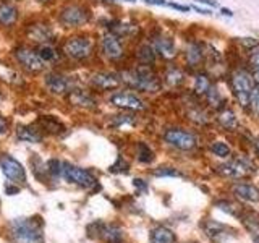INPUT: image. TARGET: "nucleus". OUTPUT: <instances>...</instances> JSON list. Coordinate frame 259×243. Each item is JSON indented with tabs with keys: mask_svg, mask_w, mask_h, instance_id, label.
I'll return each mask as SVG.
<instances>
[{
	"mask_svg": "<svg viewBox=\"0 0 259 243\" xmlns=\"http://www.w3.org/2000/svg\"><path fill=\"white\" fill-rule=\"evenodd\" d=\"M44 222L39 216L13 219L10 222V237L13 243H44Z\"/></svg>",
	"mask_w": 259,
	"mask_h": 243,
	"instance_id": "nucleus-1",
	"label": "nucleus"
},
{
	"mask_svg": "<svg viewBox=\"0 0 259 243\" xmlns=\"http://www.w3.org/2000/svg\"><path fill=\"white\" fill-rule=\"evenodd\" d=\"M120 79L123 81V83H126L128 86L140 89V91H146V93H156L160 88L157 76L154 75L151 68H148L146 65L140 68L130 70V71H123Z\"/></svg>",
	"mask_w": 259,
	"mask_h": 243,
	"instance_id": "nucleus-2",
	"label": "nucleus"
},
{
	"mask_svg": "<svg viewBox=\"0 0 259 243\" xmlns=\"http://www.w3.org/2000/svg\"><path fill=\"white\" fill-rule=\"evenodd\" d=\"M62 177L70 183H75L81 188L93 190L97 188V178L86 169L73 166L70 162H62Z\"/></svg>",
	"mask_w": 259,
	"mask_h": 243,
	"instance_id": "nucleus-3",
	"label": "nucleus"
},
{
	"mask_svg": "<svg viewBox=\"0 0 259 243\" xmlns=\"http://www.w3.org/2000/svg\"><path fill=\"white\" fill-rule=\"evenodd\" d=\"M232 86H233V93L237 96L241 107H248L251 91H253V88H254L253 78H251L249 73L245 70H237L232 76Z\"/></svg>",
	"mask_w": 259,
	"mask_h": 243,
	"instance_id": "nucleus-4",
	"label": "nucleus"
},
{
	"mask_svg": "<svg viewBox=\"0 0 259 243\" xmlns=\"http://www.w3.org/2000/svg\"><path fill=\"white\" fill-rule=\"evenodd\" d=\"M63 52L75 60H84L93 52V43L91 39L84 36L70 37L63 46Z\"/></svg>",
	"mask_w": 259,
	"mask_h": 243,
	"instance_id": "nucleus-5",
	"label": "nucleus"
},
{
	"mask_svg": "<svg viewBox=\"0 0 259 243\" xmlns=\"http://www.w3.org/2000/svg\"><path fill=\"white\" fill-rule=\"evenodd\" d=\"M59 20L68 28H75V26H81L89 21V10L83 5L73 4V5H67L65 8H62V12L59 15Z\"/></svg>",
	"mask_w": 259,
	"mask_h": 243,
	"instance_id": "nucleus-6",
	"label": "nucleus"
},
{
	"mask_svg": "<svg viewBox=\"0 0 259 243\" xmlns=\"http://www.w3.org/2000/svg\"><path fill=\"white\" fill-rule=\"evenodd\" d=\"M164 140L174 146L177 149H182V151H190L196 146L198 140L196 136L190 132H185V130L180 128H172V130H167L165 135H164Z\"/></svg>",
	"mask_w": 259,
	"mask_h": 243,
	"instance_id": "nucleus-7",
	"label": "nucleus"
},
{
	"mask_svg": "<svg viewBox=\"0 0 259 243\" xmlns=\"http://www.w3.org/2000/svg\"><path fill=\"white\" fill-rule=\"evenodd\" d=\"M0 169H2L4 175L12 180L13 183H26V172H24V167L21 166V162H18L15 157L4 154L0 157Z\"/></svg>",
	"mask_w": 259,
	"mask_h": 243,
	"instance_id": "nucleus-8",
	"label": "nucleus"
},
{
	"mask_svg": "<svg viewBox=\"0 0 259 243\" xmlns=\"http://www.w3.org/2000/svg\"><path fill=\"white\" fill-rule=\"evenodd\" d=\"M253 164L248 160V159H243L238 157L235 160L227 162V164L219 167V172L225 177H230V178H243V177H248L249 174H253Z\"/></svg>",
	"mask_w": 259,
	"mask_h": 243,
	"instance_id": "nucleus-9",
	"label": "nucleus"
},
{
	"mask_svg": "<svg viewBox=\"0 0 259 243\" xmlns=\"http://www.w3.org/2000/svg\"><path fill=\"white\" fill-rule=\"evenodd\" d=\"M46 86L51 89L54 94H65L73 91L75 81L70 76L60 75V73H49L46 76Z\"/></svg>",
	"mask_w": 259,
	"mask_h": 243,
	"instance_id": "nucleus-10",
	"label": "nucleus"
},
{
	"mask_svg": "<svg viewBox=\"0 0 259 243\" xmlns=\"http://www.w3.org/2000/svg\"><path fill=\"white\" fill-rule=\"evenodd\" d=\"M16 59L18 62L23 65L24 68L29 70V71H40L44 68V62L40 60V57L37 55V52L31 51V49H26V47H21L18 51L15 52Z\"/></svg>",
	"mask_w": 259,
	"mask_h": 243,
	"instance_id": "nucleus-11",
	"label": "nucleus"
},
{
	"mask_svg": "<svg viewBox=\"0 0 259 243\" xmlns=\"http://www.w3.org/2000/svg\"><path fill=\"white\" fill-rule=\"evenodd\" d=\"M110 104L117 105V107H121V109H130V110H143L146 107L140 97H136L135 94H130V93L112 94Z\"/></svg>",
	"mask_w": 259,
	"mask_h": 243,
	"instance_id": "nucleus-12",
	"label": "nucleus"
},
{
	"mask_svg": "<svg viewBox=\"0 0 259 243\" xmlns=\"http://www.w3.org/2000/svg\"><path fill=\"white\" fill-rule=\"evenodd\" d=\"M97 227V237L105 240L107 243H121L123 240V232L117 225H105V224H94Z\"/></svg>",
	"mask_w": 259,
	"mask_h": 243,
	"instance_id": "nucleus-13",
	"label": "nucleus"
},
{
	"mask_svg": "<svg viewBox=\"0 0 259 243\" xmlns=\"http://www.w3.org/2000/svg\"><path fill=\"white\" fill-rule=\"evenodd\" d=\"M102 51L112 60H117L123 55V49L115 34H105L102 37Z\"/></svg>",
	"mask_w": 259,
	"mask_h": 243,
	"instance_id": "nucleus-14",
	"label": "nucleus"
},
{
	"mask_svg": "<svg viewBox=\"0 0 259 243\" xmlns=\"http://www.w3.org/2000/svg\"><path fill=\"white\" fill-rule=\"evenodd\" d=\"M121 83V79L118 78V75L115 73H107V71H101V73H96L93 76V85L99 89H115L118 88V85Z\"/></svg>",
	"mask_w": 259,
	"mask_h": 243,
	"instance_id": "nucleus-15",
	"label": "nucleus"
},
{
	"mask_svg": "<svg viewBox=\"0 0 259 243\" xmlns=\"http://www.w3.org/2000/svg\"><path fill=\"white\" fill-rule=\"evenodd\" d=\"M206 235L207 237L215 241V243H222L225 241L227 238H230L232 237V230L230 229H227L225 225L222 224H219V222H214V221H210L207 222L206 225Z\"/></svg>",
	"mask_w": 259,
	"mask_h": 243,
	"instance_id": "nucleus-16",
	"label": "nucleus"
},
{
	"mask_svg": "<svg viewBox=\"0 0 259 243\" xmlns=\"http://www.w3.org/2000/svg\"><path fill=\"white\" fill-rule=\"evenodd\" d=\"M233 191L238 198L245 201H251V202L259 201V190L249 183H237L233 186Z\"/></svg>",
	"mask_w": 259,
	"mask_h": 243,
	"instance_id": "nucleus-17",
	"label": "nucleus"
},
{
	"mask_svg": "<svg viewBox=\"0 0 259 243\" xmlns=\"http://www.w3.org/2000/svg\"><path fill=\"white\" fill-rule=\"evenodd\" d=\"M154 51L159 52L164 59H172L177 54L175 44L170 37H157L154 40Z\"/></svg>",
	"mask_w": 259,
	"mask_h": 243,
	"instance_id": "nucleus-18",
	"label": "nucleus"
},
{
	"mask_svg": "<svg viewBox=\"0 0 259 243\" xmlns=\"http://www.w3.org/2000/svg\"><path fill=\"white\" fill-rule=\"evenodd\" d=\"M16 136L18 140L24 143H40L42 141V135L39 133V130L34 127H26V125H20L16 128Z\"/></svg>",
	"mask_w": 259,
	"mask_h": 243,
	"instance_id": "nucleus-19",
	"label": "nucleus"
},
{
	"mask_svg": "<svg viewBox=\"0 0 259 243\" xmlns=\"http://www.w3.org/2000/svg\"><path fill=\"white\" fill-rule=\"evenodd\" d=\"M16 18H18V10L12 4H0V24L2 26H12V24H15Z\"/></svg>",
	"mask_w": 259,
	"mask_h": 243,
	"instance_id": "nucleus-20",
	"label": "nucleus"
},
{
	"mask_svg": "<svg viewBox=\"0 0 259 243\" xmlns=\"http://www.w3.org/2000/svg\"><path fill=\"white\" fill-rule=\"evenodd\" d=\"M175 233L167 227H156L151 230V243H175Z\"/></svg>",
	"mask_w": 259,
	"mask_h": 243,
	"instance_id": "nucleus-21",
	"label": "nucleus"
},
{
	"mask_svg": "<svg viewBox=\"0 0 259 243\" xmlns=\"http://www.w3.org/2000/svg\"><path fill=\"white\" fill-rule=\"evenodd\" d=\"M29 37L32 40H37V43H46V40L52 39V31L49 26H44V24H36V26H31Z\"/></svg>",
	"mask_w": 259,
	"mask_h": 243,
	"instance_id": "nucleus-22",
	"label": "nucleus"
},
{
	"mask_svg": "<svg viewBox=\"0 0 259 243\" xmlns=\"http://www.w3.org/2000/svg\"><path fill=\"white\" fill-rule=\"evenodd\" d=\"M202 55H204L202 54V49L196 43H191L188 46V49H186V60H188V63L191 65V67H196V65L201 63Z\"/></svg>",
	"mask_w": 259,
	"mask_h": 243,
	"instance_id": "nucleus-23",
	"label": "nucleus"
},
{
	"mask_svg": "<svg viewBox=\"0 0 259 243\" xmlns=\"http://www.w3.org/2000/svg\"><path fill=\"white\" fill-rule=\"evenodd\" d=\"M70 93H71V102L73 104L81 105V107H94L96 105V101L93 99V97L88 96L83 91H79V89H76V91H70Z\"/></svg>",
	"mask_w": 259,
	"mask_h": 243,
	"instance_id": "nucleus-24",
	"label": "nucleus"
},
{
	"mask_svg": "<svg viewBox=\"0 0 259 243\" xmlns=\"http://www.w3.org/2000/svg\"><path fill=\"white\" fill-rule=\"evenodd\" d=\"M219 122H221V125L227 130H233L237 128L238 125V120H237V115H235L233 110H224L221 112V115H219Z\"/></svg>",
	"mask_w": 259,
	"mask_h": 243,
	"instance_id": "nucleus-25",
	"label": "nucleus"
},
{
	"mask_svg": "<svg viewBox=\"0 0 259 243\" xmlns=\"http://www.w3.org/2000/svg\"><path fill=\"white\" fill-rule=\"evenodd\" d=\"M138 59H140V62L143 65H146V67L154 63V60H156V51H154V47L143 46L140 51H138Z\"/></svg>",
	"mask_w": 259,
	"mask_h": 243,
	"instance_id": "nucleus-26",
	"label": "nucleus"
},
{
	"mask_svg": "<svg viewBox=\"0 0 259 243\" xmlns=\"http://www.w3.org/2000/svg\"><path fill=\"white\" fill-rule=\"evenodd\" d=\"M37 55L40 57V60H42L44 63H46V62H55L57 59H59V52H57L54 47L47 46V44H44V46H40V47H39Z\"/></svg>",
	"mask_w": 259,
	"mask_h": 243,
	"instance_id": "nucleus-27",
	"label": "nucleus"
},
{
	"mask_svg": "<svg viewBox=\"0 0 259 243\" xmlns=\"http://www.w3.org/2000/svg\"><path fill=\"white\" fill-rule=\"evenodd\" d=\"M138 160L143 162V164H149L154 160V152L146 143L138 144Z\"/></svg>",
	"mask_w": 259,
	"mask_h": 243,
	"instance_id": "nucleus-28",
	"label": "nucleus"
},
{
	"mask_svg": "<svg viewBox=\"0 0 259 243\" xmlns=\"http://www.w3.org/2000/svg\"><path fill=\"white\" fill-rule=\"evenodd\" d=\"M210 88V81H209V76L204 75V73H199L194 79V91L198 94H206Z\"/></svg>",
	"mask_w": 259,
	"mask_h": 243,
	"instance_id": "nucleus-29",
	"label": "nucleus"
},
{
	"mask_svg": "<svg viewBox=\"0 0 259 243\" xmlns=\"http://www.w3.org/2000/svg\"><path fill=\"white\" fill-rule=\"evenodd\" d=\"M40 125H42L46 130H49V132H54V133L63 132V125L55 117H42L40 118Z\"/></svg>",
	"mask_w": 259,
	"mask_h": 243,
	"instance_id": "nucleus-30",
	"label": "nucleus"
},
{
	"mask_svg": "<svg viewBox=\"0 0 259 243\" xmlns=\"http://www.w3.org/2000/svg\"><path fill=\"white\" fill-rule=\"evenodd\" d=\"M113 32L118 36H132L133 32H136V26L128 23H113Z\"/></svg>",
	"mask_w": 259,
	"mask_h": 243,
	"instance_id": "nucleus-31",
	"label": "nucleus"
},
{
	"mask_svg": "<svg viewBox=\"0 0 259 243\" xmlns=\"http://www.w3.org/2000/svg\"><path fill=\"white\" fill-rule=\"evenodd\" d=\"M165 81L170 86H178L183 83V73L178 68H170L165 75Z\"/></svg>",
	"mask_w": 259,
	"mask_h": 243,
	"instance_id": "nucleus-32",
	"label": "nucleus"
},
{
	"mask_svg": "<svg viewBox=\"0 0 259 243\" xmlns=\"http://www.w3.org/2000/svg\"><path fill=\"white\" fill-rule=\"evenodd\" d=\"M210 151H212V154L217 157H229L230 156V148L224 141H215L212 146H210Z\"/></svg>",
	"mask_w": 259,
	"mask_h": 243,
	"instance_id": "nucleus-33",
	"label": "nucleus"
},
{
	"mask_svg": "<svg viewBox=\"0 0 259 243\" xmlns=\"http://www.w3.org/2000/svg\"><path fill=\"white\" fill-rule=\"evenodd\" d=\"M46 169H47V174L52 175L54 178L62 177V162L60 160H57V159L49 160V164L46 166Z\"/></svg>",
	"mask_w": 259,
	"mask_h": 243,
	"instance_id": "nucleus-34",
	"label": "nucleus"
},
{
	"mask_svg": "<svg viewBox=\"0 0 259 243\" xmlns=\"http://www.w3.org/2000/svg\"><path fill=\"white\" fill-rule=\"evenodd\" d=\"M206 94H207V101H209L210 105H212V107H221V105H222L221 104L222 102V96H221V93H219L214 86H210L209 91Z\"/></svg>",
	"mask_w": 259,
	"mask_h": 243,
	"instance_id": "nucleus-35",
	"label": "nucleus"
},
{
	"mask_svg": "<svg viewBox=\"0 0 259 243\" xmlns=\"http://www.w3.org/2000/svg\"><path fill=\"white\" fill-rule=\"evenodd\" d=\"M249 105H251V107H253L254 113L259 117V88H253V91H251Z\"/></svg>",
	"mask_w": 259,
	"mask_h": 243,
	"instance_id": "nucleus-36",
	"label": "nucleus"
},
{
	"mask_svg": "<svg viewBox=\"0 0 259 243\" xmlns=\"http://www.w3.org/2000/svg\"><path fill=\"white\" fill-rule=\"evenodd\" d=\"M156 177H180V172H177L172 167H160L154 172Z\"/></svg>",
	"mask_w": 259,
	"mask_h": 243,
	"instance_id": "nucleus-37",
	"label": "nucleus"
},
{
	"mask_svg": "<svg viewBox=\"0 0 259 243\" xmlns=\"http://www.w3.org/2000/svg\"><path fill=\"white\" fill-rule=\"evenodd\" d=\"M126 170H128V164L123 160V157H118L115 164L110 167V172H113V174H123Z\"/></svg>",
	"mask_w": 259,
	"mask_h": 243,
	"instance_id": "nucleus-38",
	"label": "nucleus"
},
{
	"mask_svg": "<svg viewBox=\"0 0 259 243\" xmlns=\"http://www.w3.org/2000/svg\"><path fill=\"white\" fill-rule=\"evenodd\" d=\"M190 118L194 120V122H198V124H206V122H207V117L204 115V112H201V110H191L190 112Z\"/></svg>",
	"mask_w": 259,
	"mask_h": 243,
	"instance_id": "nucleus-39",
	"label": "nucleus"
},
{
	"mask_svg": "<svg viewBox=\"0 0 259 243\" xmlns=\"http://www.w3.org/2000/svg\"><path fill=\"white\" fill-rule=\"evenodd\" d=\"M249 60H251V65H253L254 70L259 68V47H254V51L249 55Z\"/></svg>",
	"mask_w": 259,
	"mask_h": 243,
	"instance_id": "nucleus-40",
	"label": "nucleus"
},
{
	"mask_svg": "<svg viewBox=\"0 0 259 243\" xmlns=\"http://www.w3.org/2000/svg\"><path fill=\"white\" fill-rule=\"evenodd\" d=\"M241 44L245 46V47H251V49H254V47L259 46V43H257L256 39H253V37H243L241 39Z\"/></svg>",
	"mask_w": 259,
	"mask_h": 243,
	"instance_id": "nucleus-41",
	"label": "nucleus"
},
{
	"mask_svg": "<svg viewBox=\"0 0 259 243\" xmlns=\"http://www.w3.org/2000/svg\"><path fill=\"white\" fill-rule=\"evenodd\" d=\"M7 130H8V122H7V118L5 117H0V136L5 135Z\"/></svg>",
	"mask_w": 259,
	"mask_h": 243,
	"instance_id": "nucleus-42",
	"label": "nucleus"
},
{
	"mask_svg": "<svg viewBox=\"0 0 259 243\" xmlns=\"http://www.w3.org/2000/svg\"><path fill=\"white\" fill-rule=\"evenodd\" d=\"M133 183H135V186L138 190H141V191H146L148 190V185H146L143 180H140V178H136V180H133Z\"/></svg>",
	"mask_w": 259,
	"mask_h": 243,
	"instance_id": "nucleus-43",
	"label": "nucleus"
},
{
	"mask_svg": "<svg viewBox=\"0 0 259 243\" xmlns=\"http://www.w3.org/2000/svg\"><path fill=\"white\" fill-rule=\"evenodd\" d=\"M172 8H175V10H180V12H188L190 7H185V5H178V4H168Z\"/></svg>",
	"mask_w": 259,
	"mask_h": 243,
	"instance_id": "nucleus-44",
	"label": "nucleus"
},
{
	"mask_svg": "<svg viewBox=\"0 0 259 243\" xmlns=\"http://www.w3.org/2000/svg\"><path fill=\"white\" fill-rule=\"evenodd\" d=\"M5 191L8 193V194H16V193H18L20 191V188H18V186H7V188H5Z\"/></svg>",
	"mask_w": 259,
	"mask_h": 243,
	"instance_id": "nucleus-45",
	"label": "nucleus"
},
{
	"mask_svg": "<svg viewBox=\"0 0 259 243\" xmlns=\"http://www.w3.org/2000/svg\"><path fill=\"white\" fill-rule=\"evenodd\" d=\"M144 2L151 5H167L165 0H144Z\"/></svg>",
	"mask_w": 259,
	"mask_h": 243,
	"instance_id": "nucleus-46",
	"label": "nucleus"
},
{
	"mask_svg": "<svg viewBox=\"0 0 259 243\" xmlns=\"http://www.w3.org/2000/svg\"><path fill=\"white\" fill-rule=\"evenodd\" d=\"M199 4H204V5H209V7H217V2L215 0H196Z\"/></svg>",
	"mask_w": 259,
	"mask_h": 243,
	"instance_id": "nucleus-47",
	"label": "nucleus"
},
{
	"mask_svg": "<svg viewBox=\"0 0 259 243\" xmlns=\"http://www.w3.org/2000/svg\"><path fill=\"white\" fill-rule=\"evenodd\" d=\"M194 10H196L198 13H201V15H210L209 10H202V8H198V7H194Z\"/></svg>",
	"mask_w": 259,
	"mask_h": 243,
	"instance_id": "nucleus-48",
	"label": "nucleus"
},
{
	"mask_svg": "<svg viewBox=\"0 0 259 243\" xmlns=\"http://www.w3.org/2000/svg\"><path fill=\"white\" fill-rule=\"evenodd\" d=\"M221 12H222L225 16H233V12H230L229 8H221Z\"/></svg>",
	"mask_w": 259,
	"mask_h": 243,
	"instance_id": "nucleus-49",
	"label": "nucleus"
},
{
	"mask_svg": "<svg viewBox=\"0 0 259 243\" xmlns=\"http://www.w3.org/2000/svg\"><path fill=\"white\" fill-rule=\"evenodd\" d=\"M253 240H254V243H259V233L257 232H253Z\"/></svg>",
	"mask_w": 259,
	"mask_h": 243,
	"instance_id": "nucleus-50",
	"label": "nucleus"
},
{
	"mask_svg": "<svg viewBox=\"0 0 259 243\" xmlns=\"http://www.w3.org/2000/svg\"><path fill=\"white\" fill-rule=\"evenodd\" d=\"M256 151H257V154H259V138L256 140Z\"/></svg>",
	"mask_w": 259,
	"mask_h": 243,
	"instance_id": "nucleus-51",
	"label": "nucleus"
},
{
	"mask_svg": "<svg viewBox=\"0 0 259 243\" xmlns=\"http://www.w3.org/2000/svg\"><path fill=\"white\" fill-rule=\"evenodd\" d=\"M39 2H49V0H39Z\"/></svg>",
	"mask_w": 259,
	"mask_h": 243,
	"instance_id": "nucleus-52",
	"label": "nucleus"
},
{
	"mask_svg": "<svg viewBox=\"0 0 259 243\" xmlns=\"http://www.w3.org/2000/svg\"><path fill=\"white\" fill-rule=\"evenodd\" d=\"M126 2H135V0H126Z\"/></svg>",
	"mask_w": 259,
	"mask_h": 243,
	"instance_id": "nucleus-53",
	"label": "nucleus"
}]
</instances>
